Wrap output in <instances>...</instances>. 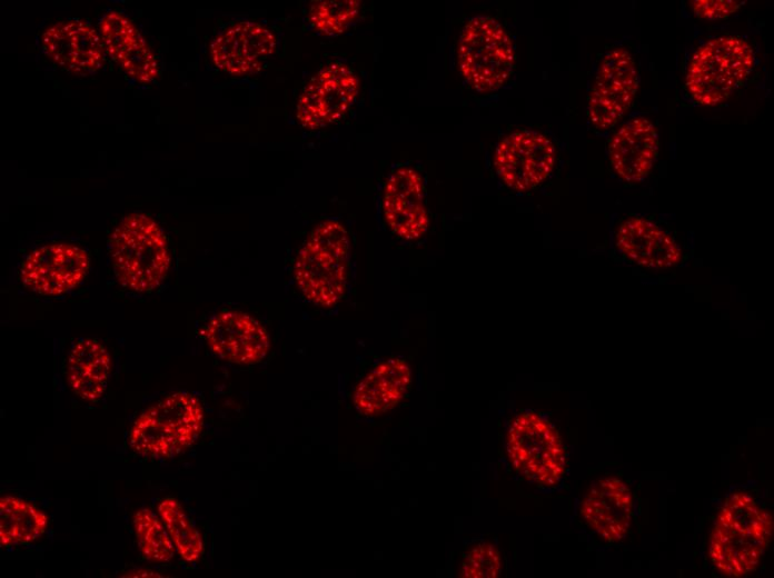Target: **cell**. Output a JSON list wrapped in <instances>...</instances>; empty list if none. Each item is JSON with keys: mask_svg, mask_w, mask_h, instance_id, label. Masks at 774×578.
Instances as JSON below:
<instances>
[{"mask_svg": "<svg viewBox=\"0 0 774 578\" xmlns=\"http://www.w3.org/2000/svg\"><path fill=\"white\" fill-rule=\"evenodd\" d=\"M411 369L400 358L377 363L356 386L353 402L365 416H376L396 407L407 395Z\"/></svg>", "mask_w": 774, "mask_h": 578, "instance_id": "ffe728a7", "label": "cell"}, {"mask_svg": "<svg viewBox=\"0 0 774 578\" xmlns=\"http://www.w3.org/2000/svg\"><path fill=\"white\" fill-rule=\"evenodd\" d=\"M360 8L358 0L314 1L308 22L318 33L334 37L345 32L357 20Z\"/></svg>", "mask_w": 774, "mask_h": 578, "instance_id": "d4e9b609", "label": "cell"}, {"mask_svg": "<svg viewBox=\"0 0 774 578\" xmlns=\"http://www.w3.org/2000/svg\"><path fill=\"white\" fill-rule=\"evenodd\" d=\"M201 335L216 356L237 365L258 363L270 349L266 328L241 311L224 310L216 313L205 325Z\"/></svg>", "mask_w": 774, "mask_h": 578, "instance_id": "5bb4252c", "label": "cell"}, {"mask_svg": "<svg viewBox=\"0 0 774 578\" xmlns=\"http://www.w3.org/2000/svg\"><path fill=\"white\" fill-rule=\"evenodd\" d=\"M381 210L388 228L404 240H417L427 232L425 185L416 169L410 166L393 169L384 186Z\"/></svg>", "mask_w": 774, "mask_h": 578, "instance_id": "4fadbf2b", "label": "cell"}, {"mask_svg": "<svg viewBox=\"0 0 774 578\" xmlns=\"http://www.w3.org/2000/svg\"><path fill=\"white\" fill-rule=\"evenodd\" d=\"M40 43L54 64L73 74L88 76L105 64L106 49L100 32L81 19L49 26L41 33Z\"/></svg>", "mask_w": 774, "mask_h": 578, "instance_id": "2e32d148", "label": "cell"}, {"mask_svg": "<svg viewBox=\"0 0 774 578\" xmlns=\"http://www.w3.org/2000/svg\"><path fill=\"white\" fill-rule=\"evenodd\" d=\"M200 400L186 391L173 392L145 409L133 421L128 444L149 459H169L192 446L204 428Z\"/></svg>", "mask_w": 774, "mask_h": 578, "instance_id": "277c9868", "label": "cell"}, {"mask_svg": "<svg viewBox=\"0 0 774 578\" xmlns=\"http://www.w3.org/2000/svg\"><path fill=\"white\" fill-rule=\"evenodd\" d=\"M503 559L492 542L480 541L463 556L459 574L468 578H494L502 574Z\"/></svg>", "mask_w": 774, "mask_h": 578, "instance_id": "484cf974", "label": "cell"}, {"mask_svg": "<svg viewBox=\"0 0 774 578\" xmlns=\"http://www.w3.org/2000/svg\"><path fill=\"white\" fill-rule=\"evenodd\" d=\"M638 91V73L632 53L624 47L609 50L601 60L587 98V117L601 131L613 128L629 110Z\"/></svg>", "mask_w": 774, "mask_h": 578, "instance_id": "9c48e42d", "label": "cell"}, {"mask_svg": "<svg viewBox=\"0 0 774 578\" xmlns=\"http://www.w3.org/2000/svg\"><path fill=\"white\" fill-rule=\"evenodd\" d=\"M773 517L751 494L735 491L718 509L708 539V558L723 576L740 578L757 569L773 537Z\"/></svg>", "mask_w": 774, "mask_h": 578, "instance_id": "6da1fadb", "label": "cell"}, {"mask_svg": "<svg viewBox=\"0 0 774 578\" xmlns=\"http://www.w3.org/2000/svg\"><path fill=\"white\" fill-rule=\"evenodd\" d=\"M277 47L270 29L261 23L242 20L217 34L210 43V58L219 70L235 74H251L261 70Z\"/></svg>", "mask_w": 774, "mask_h": 578, "instance_id": "e0dca14e", "label": "cell"}, {"mask_svg": "<svg viewBox=\"0 0 774 578\" xmlns=\"http://www.w3.org/2000/svg\"><path fill=\"white\" fill-rule=\"evenodd\" d=\"M515 46L505 27L490 16L469 18L457 44L458 69L477 92L500 89L514 72Z\"/></svg>", "mask_w": 774, "mask_h": 578, "instance_id": "52a82bcc", "label": "cell"}, {"mask_svg": "<svg viewBox=\"0 0 774 578\" xmlns=\"http://www.w3.org/2000/svg\"><path fill=\"white\" fill-rule=\"evenodd\" d=\"M89 270L87 251L66 242L48 243L30 251L20 268V279L41 296H60L76 288Z\"/></svg>", "mask_w": 774, "mask_h": 578, "instance_id": "7c38bea8", "label": "cell"}, {"mask_svg": "<svg viewBox=\"0 0 774 578\" xmlns=\"http://www.w3.org/2000/svg\"><path fill=\"white\" fill-rule=\"evenodd\" d=\"M133 530L141 555L149 561L163 564L175 554V544L158 512L148 508L133 515Z\"/></svg>", "mask_w": 774, "mask_h": 578, "instance_id": "cb8c5ba5", "label": "cell"}, {"mask_svg": "<svg viewBox=\"0 0 774 578\" xmlns=\"http://www.w3.org/2000/svg\"><path fill=\"white\" fill-rule=\"evenodd\" d=\"M350 260L349 235L343 223L329 219L316 227L297 252L294 277L311 303L331 307L345 295Z\"/></svg>", "mask_w": 774, "mask_h": 578, "instance_id": "3957f363", "label": "cell"}, {"mask_svg": "<svg viewBox=\"0 0 774 578\" xmlns=\"http://www.w3.org/2000/svg\"><path fill=\"white\" fill-rule=\"evenodd\" d=\"M743 2L733 0H695L691 1L693 13L704 20H723L735 13Z\"/></svg>", "mask_w": 774, "mask_h": 578, "instance_id": "4316f807", "label": "cell"}, {"mask_svg": "<svg viewBox=\"0 0 774 578\" xmlns=\"http://www.w3.org/2000/svg\"><path fill=\"white\" fill-rule=\"evenodd\" d=\"M556 147L544 133L520 129L505 136L496 146L493 165L500 182L517 192L530 191L552 175Z\"/></svg>", "mask_w": 774, "mask_h": 578, "instance_id": "ba28073f", "label": "cell"}, {"mask_svg": "<svg viewBox=\"0 0 774 578\" xmlns=\"http://www.w3.org/2000/svg\"><path fill=\"white\" fill-rule=\"evenodd\" d=\"M111 373V357L97 339L77 340L69 352L66 378L71 390L82 400L99 401Z\"/></svg>", "mask_w": 774, "mask_h": 578, "instance_id": "44dd1931", "label": "cell"}, {"mask_svg": "<svg viewBox=\"0 0 774 578\" xmlns=\"http://www.w3.org/2000/svg\"><path fill=\"white\" fill-rule=\"evenodd\" d=\"M48 517L31 502L14 497L0 498V544L11 547L33 542L46 531Z\"/></svg>", "mask_w": 774, "mask_h": 578, "instance_id": "7402d4cb", "label": "cell"}, {"mask_svg": "<svg viewBox=\"0 0 774 578\" xmlns=\"http://www.w3.org/2000/svg\"><path fill=\"white\" fill-rule=\"evenodd\" d=\"M359 88V78L349 66L333 62L320 69L304 88L296 106V119L301 127L311 130L331 124L351 108Z\"/></svg>", "mask_w": 774, "mask_h": 578, "instance_id": "30bf717a", "label": "cell"}, {"mask_svg": "<svg viewBox=\"0 0 774 578\" xmlns=\"http://www.w3.org/2000/svg\"><path fill=\"white\" fill-rule=\"evenodd\" d=\"M157 512L163 521L179 556L195 562L204 554V541L200 532L194 526L181 504L171 497L163 498Z\"/></svg>", "mask_w": 774, "mask_h": 578, "instance_id": "603a6c76", "label": "cell"}, {"mask_svg": "<svg viewBox=\"0 0 774 578\" xmlns=\"http://www.w3.org/2000/svg\"><path fill=\"white\" fill-rule=\"evenodd\" d=\"M99 32L108 53L136 81L147 83L159 76V63L138 27L123 13L109 10Z\"/></svg>", "mask_w": 774, "mask_h": 578, "instance_id": "d6986e66", "label": "cell"}, {"mask_svg": "<svg viewBox=\"0 0 774 578\" xmlns=\"http://www.w3.org/2000/svg\"><path fill=\"white\" fill-rule=\"evenodd\" d=\"M506 456L514 471L543 488L564 478L566 448L555 425L543 413L525 410L513 417L505 435Z\"/></svg>", "mask_w": 774, "mask_h": 578, "instance_id": "5b68a950", "label": "cell"}, {"mask_svg": "<svg viewBox=\"0 0 774 578\" xmlns=\"http://www.w3.org/2000/svg\"><path fill=\"white\" fill-rule=\"evenodd\" d=\"M579 516L602 540L618 542L628 535L635 500L629 486L617 477L596 480L579 502Z\"/></svg>", "mask_w": 774, "mask_h": 578, "instance_id": "9a60e30c", "label": "cell"}, {"mask_svg": "<svg viewBox=\"0 0 774 578\" xmlns=\"http://www.w3.org/2000/svg\"><path fill=\"white\" fill-rule=\"evenodd\" d=\"M108 251L119 282L136 292L158 288L170 268L165 233L146 213L125 216L109 237Z\"/></svg>", "mask_w": 774, "mask_h": 578, "instance_id": "7a4b0ae2", "label": "cell"}, {"mask_svg": "<svg viewBox=\"0 0 774 578\" xmlns=\"http://www.w3.org/2000/svg\"><path fill=\"white\" fill-rule=\"evenodd\" d=\"M613 246L625 262L649 270H669L685 260L671 231L644 216H627L615 227Z\"/></svg>", "mask_w": 774, "mask_h": 578, "instance_id": "8fae6325", "label": "cell"}, {"mask_svg": "<svg viewBox=\"0 0 774 578\" xmlns=\"http://www.w3.org/2000/svg\"><path fill=\"white\" fill-rule=\"evenodd\" d=\"M659 150L658 134L654 123L636 116L614 131L607 144L608 161L619 180L635 185L644 181L652 172Z\"/></svg>", "mask_w": 774, "mask_h": 578, "instance_id": "ac0fdd59", "label": "cell"}, {"mask_svg": "<svg viewBox=\"0 0 774 578\" xmlns=\"http://www.w3.org/2000/svg\"><path fill=\"white\" fill-rule=\"evenodd\" d=\"M121 577H152V578H158L162 577L158 572L150 570V569H145V568H139V569H132L127 571L125 575H121Z\"/></svg>", "mask_w": 774, "mask_h": 578, "instance_id": "83f0119b", "label": "cell"}, {"mask_svg": "<svg viewBox=\"0 0 774 578\" xmlns=\"http://www.w3.org/2000/svg\"><path fill=\"white\" fill-rule=\"evenodd\" d=\"M754 59L752 46L741 37L711 39L691 58L685 77L686 91L699 106H717L746 81Z\"/></svg>", "mask_w": 774, "mask_h": 578, "instance_id": "8992f818", "label": "cell"}]
</instances>
